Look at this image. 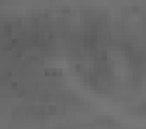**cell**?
Instances as JSON below:
<instances>
[{"instance_id": "6da1fadb", "label": "cell", "mask_w": 146, "mask_h": 129, "mask_svg": "<svg viewBox=\"0 0 146 129\" xmlns=\"http://www.w3.org/2000/svg\"><path fill=\"white\" fill-rule=\"evenodd\" d=\"M84 106L60 72L47 65L0 59V116L33 121L64 116Z\"/></svg>"}]
</instances>
